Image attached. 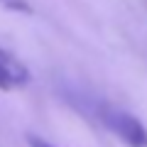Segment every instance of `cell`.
Returning a JSON list of instances; mask_svg holds the SVG:
<instances>
[{
	"label": "cell",
	"mask_w": 147,
	"mask_h": 147,
	"mask_svg": "<svg viewBox=\"0 0 147 147\" xmlns=\"http://www.w3.org/2000/svg\"><path fill=\"white\" fill-rule=\"evenodd\" d=\"M0 3H3V5H7V7H12V10H30L22 0H0Z\"/></svg>",
	"instance_id": "277c9868"
},
{
	"label": "cell",
	"mask_w": 147,
	"mask_h": 147,
	"mask_svg": "<svg viewBox=\"0 0 147 147\" xmlns=\"http://www.w3.org/2000/svg\"><path fill=\"white\" fill-rule=\"evenodd\" d=\"M98 118L118 140H123L127 147H147V127L137 120L132 113L115 105H100Z\"/></svg>",
	"instance_id": "6da1fadb"
},
{
	"label": "cell",
	"mask_w": 147,
	"mask_h": 147,
	"mask_svg": "<svg viewBox=\"0 0 147 147\" xmlns=\"http://www.w3.org/2000/svg\"><path fill=\"white\" fill-rule=\"evenodd\" d=\"M27 81H30L27 66L17 57H12L10 52L0 47V88L3 91L22 88V86H27Z\"/></svg>",
	"instance_id": "7a4b0ae2"
},
{
	"label": "cell",
	"mask_w": 147,
	"mask_h": 147,
	"mask_svg": "<svg viewBox=\"0 0 147 147\" xmlns=\"http://www.w3.org/2000/svg\"><path fill=\"white\" fill-rule=\"evenodd\" d=\"M27 142H30V147H54L52 142L42 140V137H37V135H30V137H27Z\"/></svg>",
	"instance_id": "3957f363"
}]
</instances>
